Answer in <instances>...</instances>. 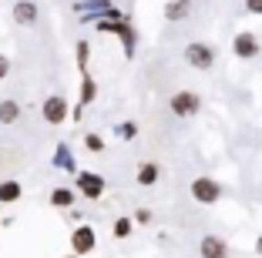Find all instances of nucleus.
<instances>
[{
  "mask_svg": "<svg viewBox=\"0 0 262 258\" xmlns=\"http://www.w3.org/2000/svg\"><path fill=\"white\" fill-rule=\"evenodd\" d=\"M10 14H14V24H20V27H34L40 20V10H37L34 0H17Z\"/></svg>",
  "mask_w": 262,
  "mask_h": 258,
  "instance_id": "8",
  "label": "nucleus"
},
{
  "mask_svg": "<svg viewBox=\"0 0 262 258\" xmlns=\"http://www.w3.org/2000/svg\"><path fill=\"white\" fill-rule=\"evenodd\" d=\"M192 198L199 205H215L219 198H222V184H219L215 178H208V175H199L192 181Z\"/></svg>",
  "mask_w": 262,
  "mask_h": 258,
  "instance_id": "2",
  "label": "nucleus"
},
{
  "mask_svg": "<svg viewBox=\"0 0 262 258\" xmlns=\"http://www.w3.org/2000/svg\"><path fill=\"white\" fill-rule=\"evenodd\" d=\"M54 168L74 171V158H71V148H68V145H57V151H54Z\"/></svg>",
  "mask_w": 262,
  "mask_h": 258,
  "instance_id": "16",
  "label": "nucleus"
},
{
  "mask_svg": "<svg viewBox=\"0 0 262 258\" xmlns=\"http://www.w3.org/2000/svg\"><path fill=\"white\" fill-rule=\"evenodd\" d=\"M74 198H77L74 188H54V191H51V205L68 212V208H74Z\"/></svg>",
  "mask_w": 262,
  "mask_h": 258,
  "instance_id": "13",
  "label": "nucleus"
},
{
  "mask_svg": "<svg viewBox=\"0 0 262 258\" xmlns=\"http://www.w3.org/2000/svg\"><path fill=\"white\" fill-rule=\"evenodd\" d=\"M98 248V235H94L91 225H77L74 231H71V255H91V251Z\"/></svg>",
  "mask_w": 262,
  "mask_h": 258,
  "instance_id": "4",
  "label": "nucleus"
},
{
  "mask_svg": "<svg viewBox=\"0 0 262 258\" xmlns=\"http://www.w3.org/2000/svg\"><path fill=\"white\" fill-rule=\"evenodd\" d=\"M74 188L88 198V201H98L104 195V178L94 175V171H74Z\"/></svg>",
  "mask_w": 262,
  "mask_h": 258,
  "instance_id": "3",
  "label": "nucleus"
},
{
  "mask_svg": "<svg viewBox=\"0 0 262 258\" xmlns=\"http://www.w3.org/2000/svg\"><path fill=\"white\" fill-rule=\"evenodd\" d=\"M199 255L202 258H229V242L219 235H205L199 242Z\"/></svg>",
  "mask_w": 262,
  "mask_h": 258,
  "instance_id": "9",
  "label": "nucleus"
},
{
  "mask_svg": "<svg viewBox=\"0 0 262 258\" xmlns=\"http://www.w3.org/2000/svg\"><path fill=\"white\" fill-rule=\"evenodd\" d=\"M77 67H81V74L88 71V40H81V44H77Z\"/></svg>",
  "mask_w": 262,
  "mask_h": 258,
  "instance_id": "19",
  "label": "nucleus"
},
{
  "mask_svg": "<svg viewBox=\"0 0 262 258\" xmlns=\"http://www.w3.org/2000/svg\"><path fill=\"white\" fill-rule=\"evenodd\" d=\"M135 134H138V128H135V124H118V137H124V141H131V137H135Z\"/></svg>",
  "mask_w": 262,
  "mask_h": 258,
  "instance_id": "20",
  "label": "nucleus"
},
{
  "mask_svg": "<svg viewBox=\"0 0 262 258\" xmlns=\"http://www.w3.org/2000/svg\"><path fill=\"white\" fill-rule=\"evenodd\" d=\"M185 61H188V67H195V71H212L215 67V47L202 44V40H192V44L185 47Z\"/></svg>",
  "mask_w": 262,
  "mask_h": 258,
  "instance_id": "1",
  "label": "nucleus"
},
{
  "mask_svg": "<svg viewBox=\"0 0 262 258\" xmlns=\"http://www.w3.org/2000/svg\"><path fill=\"white\" fill-rule=\"evenodd\" d=\"M192 14V0H168L165 4V17L168 20H185Z\"/></svg>",
  "mask_w": 262,
  "mask_h": 258,
  "instance_id": "12",
  "label": "nucleus"
},
{
  "mask_svg": "<svg viewBox=\"0 0 262 258\" xmlns=\"http://www.w3.org/2000/svg\"><path fill=\"white\" fill-rule=\"evenodd\" d=\"M232 51H235V57H239V61H252V57H259L262 44H259V37H255V34L242 31V34H235V40H232Z\"/></svg>",
  "mask_w": 262,
  "mask_h": 258,
  "instance_id": "7",
  "label": "nucleus"
},
{
  "mask_svg": "<svg viewBox=\"0 0 262 258\" xmlns=\"http://www.w3.org/2000/svg\"><path fill=\"white\" fill-rule=\"evenodd\" d=\"M84 148L91 154H101V151H104V137H101V134H84Z\"/></svg>",
  "mask_w": 262,
  "mask_h": 258,
  "instance_id": "18",
  "label": "nucleus"
},
{
  "mask_svg": "<svg viewBox=\"0 0 262 258\" xmlns=\"http://www.w3.org/2000/svg\"><path fill=\"white\" fill-rule=\"evenodd\" d=\"M20 195H24L20 181H14V178L0 181V205H14V201H20Z\"/></svg>",
  "mask_w": 262,
  "mask_h": 258,
  "instance_id": "11",
  "label": "nucleus"
},
{
  "mask_svg": "<svg viewBox=\"0 0 262 258\" xmlns=\"http://www.w3.org/2000/svg\"><path fill=\"white\" fill-rule=\"evenodd\" d=\"M246 7L249 14H262V0H246Z\"/></svg>",
  "mask_w": 262,
  "mask_h": 258,
  "instance_id": "23",
  "label": "nucleus"
},
{
  "mask_svg": "<svg viewBox=\"0 0 262 258\" xmlns=\"http://www.w3.org/2000/svg\"><path fill=\"white\" fill-rule=\"evenodd\" d=\"M255 255H259V258H262V235H259V238H255Z\"/></svg>",
  "mask_w": 262,
  "mask_h": 258,
  "instance_id": "24",
  "label": "nucleus"
},
{
  "mask_svg": "<svg viewBox=\"0 0 262 258\" xmlns=\"http://www.w3.org/2000/svg\"><path fill=\"white\" fill-rule=\"evenodd\" d=\"M199 111H202V98L195 91H178L171 98V114L175 118H195Z\"/></svg>",
  "mask_w": 262,
  "mask_h": 258,
  "instance_id": "6",
  "label": "nucleus"
},
{
  "mask_svg": "<svg viewBox=\"0 0 262 258\" xmlns=\"http://www.w3.org/2000/svg\"><path fill=\"white\" fill-rule=\"evenodd\" d=\"M17 121H20V104L14 98L0 101V124H17Z\"/></svg>",
  "mask_w": 262,
  "mask_h": 258,
  "instance_id": "14",
  "label": "nucleus"
},
{
  "mask_svg": "<svg viewBox=\"0 0 262 258\" xmlns=\"http://www.w3.org/2000/svg\"><path fill=\"white\" fill-rule=\"evenodd\" d=\"M64 258H77V255H64Z\"/></svg>",
  "mask_w": 262,
  "mask_h": 258,
  "instance_id": "25",
  "label": "nucleus"
},
{
  "mask_svg": "<svg viewBox=\"0 0 262 258\" xmlns=\"http://www.w3.org/2000/svg\"><path fill=\"white\" fill-rule=\"evenodd\" d=\"M131 231H135V221H131V218H118L115 228H111V235H115V238H128Z\"/></svg>",
  "mask_w": 262,
  "mask_h": 258,
  "instance_id": "17",
  "label": "nucleus"
},
{
  "mask_svg": "<svg viewBox=\"0 0 262 258\" xmlns=\"http://www.w3.org/2000/svg\"><path fill=\"white\" fill-rule=\"evenodd\" d=\"M94 98H98V84H94V77L84 71V74H81V107H88Z\"/></svg>",
  "mask_w": 262,
  "mask_h": 258,
  "instance_id": "15",
  "label": "nucleus"
},
{
  "mask_svg": "<svg viewBox=\"0 0 262 258\" xmlns=\"http://www.w3.org/2000/svg\"><path fill=\"white\" fill-rule=\"evenodd\" d=\"M138 184L141 188H151V184H158V178H162V168L155 165V161H145V165H138Z\"/></svg>",
  "mask_w": 262,
  "mask_h": 258,
  "instance_id": "10",
  "label": "nucleus"
},
{
  "mask_svg": "<svg viewBox=\"0 0 262 258\" xmlns=\"http://www.w3.org/2000/svg\"><path fill=\"white\" fill-rule=\"evenodd\" d=\"M7 74H10V57H7V54H0V81H4Z\"/></svg>",
  "mask_w": 262,
  "mask_h": 258,
  "instance_id": "22",
  "label": "nucleus"
},
{
  "mask_svg": "<svg viewBox=\"0 0 262 258\" xmlns=\"http://www.w3.org/2000/svg\"><path fill=\"white\" fill-rule=\"evenodd\" d=\"M40 118H44L47 124H64V121H68V98H64V94H51V98H44V104H40Z\"/></svg>",
  "mask_w": 262,
  "mask_h": 258,
  "instance_id": "5",
  "label": "nucleus"
},
{
  "mask_svg": "<svg viewBox=\"0 0 262 258\" xmlns=\"http://www.w3.org/2000/svg\"><path fill=\"white\" fill-rule=\"evenodd\" d=\"M131 221H135V225H148V221H151V212H148V208H138Z\"/></svg>",
  "mask_w": 262,
  "mask_h": 258,
  "instance_id": "21",
  "label": "nucleus"
}]
</instances>
